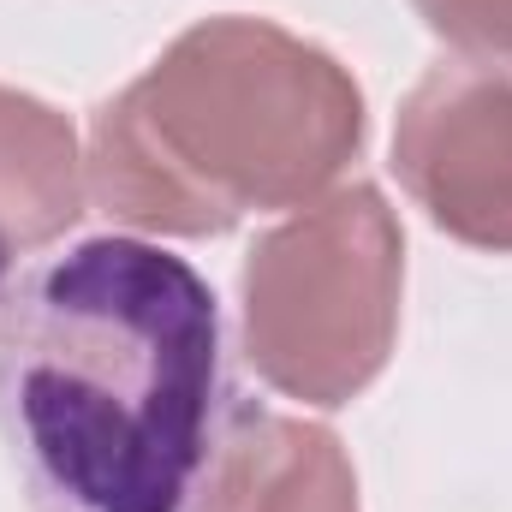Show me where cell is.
I'll return each mask as SVG.
<instances>
[{
	"label": "cell",
	"instance_id": "cell-2",
	"mask_svg": "<svg viewBox=\"0 0 512 512\" xmlns=\"http://www.w3.org/2000/svg\"><path fill=\"white\" fill-rule=\"evenodd\" d=\"M364 149L352 72L274 18L179 30L90 120V197L137 233L215 239L262 209L316 203Z\"/></svg>",
	"mask_w": 512,
	"mask_h": 512
},
{
	"label": "cell",
	"instance_id": "cell-1",
	"mask_svg": "<svg viewBox=\"0 0 512 512\" xmlns=\"http://www.w3.org/2000/svg\"><path fill=\"white\" fill-rule=\"evenodd\" d=\"M0 435L30 512H197L221 304L185 256L84 239L0 280Z\"/></svg>",
	"mask_w": 512,
	"mask_h": 512
},
{
	"label": "cell",
	"instance_id": "cell-6",
	"mask_svg": "<svg viewBox=\"0 0 512 512\" xmlns=\"http://www.w3.org/2000/svg\"><path fill=\"white\" fill-rule=\"evenodd\" d=\"M84 191L90 179L66 114L0 84V262L72 233Z\"/></svg>",
	"mask_w": 512,
	"mask_h": 512
},
{
	"label": "cell",
	"instance_id": "cell-3",
	"mask_svg": "<svg viewBox=\"0 0 512 512\" xmlns=\"http://www.w3.org/2000/svg\"><path fill=\"white\" fill-rule=\"evenodd\" d=\"M405 233L376 185H340L268 227L239 274L245 364L286 399L346 405L387 370Z\"/></svg>",
	"mask_w": 512,
	"mask_h": 512
},
{
	"label": "cell",
	"instance_id": "cell-4",
	"mask_svg": "<svg viewBox=\"0 0 512 512\" xmlns=\"http://www.w3.org/2000/svg\"><path fill=\"white\" fill-rule=\"evenodd\" d=\"M393 173L447 239L512 256V78L477 60L429 66L399 108Z\"/></svg>",
	"mask_w": 512,
	"mask_h": 512
},
{
	"label": "cell",
	"instance_id": "cell-5",
	"mask_svg": "<svg viewBox=\"0 0 512 512\" xmlns=\"http://www.w3.org/2000/svg\"><path fill=\"white\" fill-rule=\"evenodd\" d=\"M197 512H358V477L322 423L239 405L215 441Z\"/></svg>",
	"mask_w": 512,
	"mask_h": 512
},
{
	"label": "cell",
	"instance_id": "cell-7",
	"mask_svg": "<svg viewBox=\"0 0 512 512\" xmlns=\"http://www.w3.org/2000/svg\"><path fill=\"white\" fill-rule=\"evenodd\" d=\"M411 6L447 48H459V60L477 66L512 60V0H411Z\"/></svg>",
	"mask_w": 512,
	"mask_h": 512
}]
</instances>
